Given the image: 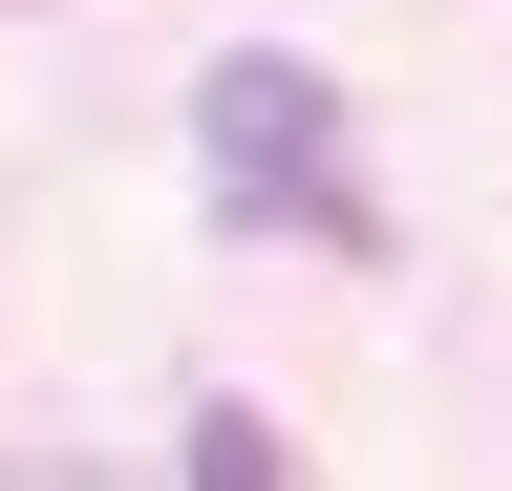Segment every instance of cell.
Instances as JSON below:
<instances>
[{
	"mask_svg": "<svg viewBox=\"0 0 512 491\" xmlns=\"http://www.w3.org/2000/svg\"><path fill=\"white\" fill-rule=\"evenodd\" d=\"M192 150H214V235H299V257H384V214L342 193V86L299 43H235L192 86Z\"/></svg>",
	"mask_w": 512,
	"mask_h": 491,
	"instance_id": "obj_1",
	"label": "cell"
}]
</instances>
